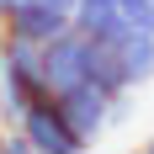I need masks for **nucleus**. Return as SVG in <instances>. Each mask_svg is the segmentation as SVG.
<instances>
[{"mask_svg":"<svg viewBox=\"0 0 154 154\" xmlns=\"http://www.w3.org/2000/svg\"><path fill=\"white\" fill-rule=\"evenodd\" d=\"M43 96V80H37V48L16 43V37H0V128H16L21 112Z\"/></svg>","mask_w":154,"mask_h":154,"instance_id":"obj_1","label":"nucleus"},{"mask_svg":"<svg viewBox=\"0 0 154 154\" xmlns=\"http://www.w3.org/2000/svg\"><path fill=\"white\" fill-rule=\"evenodd\" d=\"M16 133H21L37 154H91V138H80L75 128H69V117H64L48 96H37V101L21 112Z\"/></svg>","mask_w":154,"mask_h":154,"instance_id":"obj_2","label":"nucleus"},{"mask_svg":"<svg viewBox=\"0 0 154 154\" xmlns=\"http://www.w3.org/2000/svg\"><path fill=\"white\" fill-rule=\"evenodd\" d=\"M0 21H5V37L32 43V48H43V43H53L59 32H69V16L53 11V5H43V0H16Z\"/></svg>","mask_w":154,"mask_h":154,"instance_id":"obj_3","label":"nucleus"},{"mask_svg":"<svg viewBox=\"0 0 154 154\" xmlns=\"http://www.w3.org/2000/svg\"><path fill=\"white\" fill-rule=\"evenodd\" d=\"M96 5H112V11H117V16H128L133 27L154 32V0H96Z\"/></svg>","mask_w":154,"mask_h":154,"instance_id":"obj_4","label":"nucleus"},{"mask_svg":"<svg viewBox=\"0 0 154 154\" xmlns=\"http://www.w3.org/2000/svg\"><path fill=\"white\" fill-rule=\"evenodd\" d=\"M0 154H37V149L16 133V128H0Z\"/></svg>","mask_w":154,"mask_h":154,"instance_id":"obj_5","label":"nucleus"},{"mask_svg":"<svg viewBox=\"0 0 154 154\" xmlns=\"http://www.w3.org/2000/svg\"><path fill=\"white\" fill-rule=\"evenodd\" d=\"M43 5H53V11H64V16H75V5H80V0H43Z\"/></svg>","mask_w":154,"mask_h":154,"instance_id":"obj_6","label":"nucleus"},{"mask_svg":"<svg viewBox=\"0 0 154 154\" xmlns=\"http://www.w3.org/2000/svg\"><path fill=\"white\" fill-rule=\"evenodd\" d=\"M11 5H16V0H0V16H5V11H11Z\"/></svg>","mask_w":154,"mask_h":154,"instance_id":"obj_7","label":"nucleus"},{"mask_svg":"<svg viewBox=\"0 0 154 154\" xmlns=\"http://www.w3.org/2000/svg\"><path fill=\"white\" fill-rule=\"evenodd\" d=\"M143 154H154V138H149V143H143Z\"/></svg>","mask_w":154,"mask_h":154,"instance_id":"obj_8","label":"nucleus"},{"mask_svg":"<svg viewBox=\"0 0 154 154\" xmlns=\"http://www.w3.org/2000/svg\"><path fill=\"white\" fill-rule=\"evenodd\" d=\"M0 37H5V21H0Z\"/></svg>","mask_w":154,"mask_h":154,"instance_id":"obj_9","label":"nucleus"}]
</instances>
